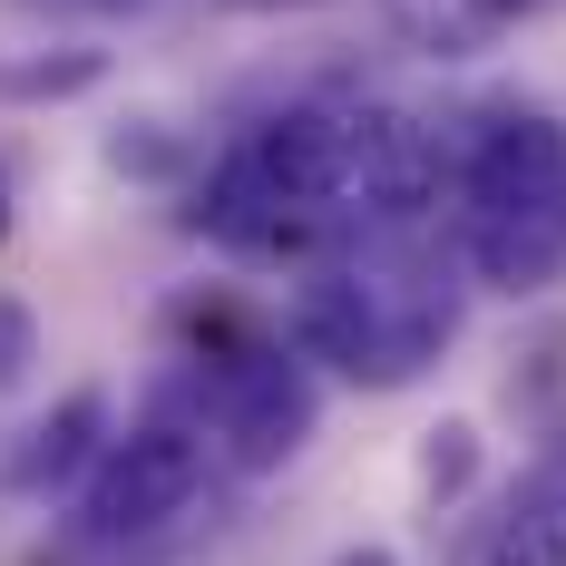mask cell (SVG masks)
Instances as JSON below:
<instances>
[{"instance_id":"obj_3","label":"cell","mask_w":566,"mask_h":566,"mask_svg":"<svg viewBox=\"0 0 566 566\" xmlns=\"http://www.w3.org/2000/svg\"><path fill=\"white\" fill-rule=\"evenodd\" d=\"M459 196L469 216H566V127L537 108L489 117L459 167Z\"/></svg>"},{"instance_id":"obj_5","label":"cell","mask_w":566,"mask_h":566,"mask_svg":"<svg viewBox=\"0 0 566 566\" xmlns=\"http://www.w3.org/2000/svg\"><path fill=\"white\" fill-rule=\"evenodd\" d=\"M293 342L313 352V361H342L352 381L371 371V342H381V274H313L293 293Z\"/></svg>"},{"instance_id":"obj_2","label":"cell","mask_w":566,"mask_h":566,"mask_svg":"<svg viewBox=\"0 0 566 566\" xmlns=\"http://www.w3.org/2000/svg\"><path fill=\"white\" fill-rule=\"evenodd\" d=\"M313 381H303V361H283V352H234L226 371H216V440H226L234 469H283V459L313 440Z\"/></svg>"},{"instance_id":"obj_15","label":"cell","mask_w":566,"mask_h":566,"mask_svg":"<svg viewBox=\"0 0 566 566\" xmlns=\"http://www.w3.org/2000/svg\"><path fill=\"white\" fill-rule=\"evenodd\" d=\"M226 10H303V0H226Z\"/></svg>"},{"instance_id":"obj_9","label":"cell","mask_w":566,"mask_h":566,"mask_svg":"<svg viewBox=\"0 0 566 566\" xmlns=\"http://www.w3.org/2000/svg\"><path fill=\"white\" fill-rule=\"evenodd\" d=\"M108 78V50H30V59H0V98H78Z\"/></svg>"},{"instance_id":"obj_1","label":"cell","mask_w":566,"mask_h":566,"mask_svg":"<svg viewBox=\"0 0 566 566\" xmlns=\"http://www.w3.org/2000/svg\"><path fill=\"white\" fill-rule=\"evenodd\" d=\"M196 489H206V440L176 430V420H147V430H127V440L98 450L88 489H78V537H88V547L157 537L167 517L196 509Z\"/></svg>"},{"instance_id":"obj_4","label":"cell","mask_w":566,"mask_h":566,"mask_svg":"<svg viewBox=\"0 0 566 566\" xmlns=\"http://www.w3.org/2000/svg\"><path fill=\"white\" fill-rule=\"evenodd\" d=\"M430 196H440V157H430L420 117H400V108H361V117H342V216L410 226Z\"/></svg>"},{"instance_id":"obj_12","label":"cell","mask_w":566,"mask_h":566,"mask_svg":"<svg viewBox=\"0 0 566 566\" xmlns=\"http://www.w3.org/2000/svg\"><path fill=\"white\" fill-rule=\"evenodd\" d=\"M30 352H40V323H30V303H10V293H0V391L30 371Z\"/></svg>"},{"instance_id":"obj_11","label":"cell","mask_w":566,"mask_h":566,"mask_svg":"<svg viewBox=\"0 0 566 566\" xmlns=\"http://www.w3.org/2000/svg\"><path fill=\"white\" fill-rule=\"evenodd\" d=\"M176 137H157V127H117L108 137V167H127V176H176Z\"/></svg>"},{"instance_id":"obj_17","label":"cell","mask_w":566,"mask_h":566,"mask_svg":"<svg viewBox=\"0 0 566 566\" xmlns=\"http://www.w3.org/2000/svg\"><path fill=\"white\" fill-rule=\"evenodd\" d=\"M98 10H137V0H98Z\"/></svg>"},{"instance_id":"obj_13","label":"cell","mask_w":566,"mask_h":566,"mask_svg":"<svg viewBox=\"0 0 566 566\" xmlns=\"http://www.w3.org/2000/svg\"><path fill=\"white\" fill-rule=\"evenodd\" d=\"M537 489H547V509H557V517H566V450H557V459H547V479H537Z\"/></svg>"},{"instance_id":"obj_10","label":"cell","mask_w":566,"mask_h":566,"mask_svg":"<svg viewBox=\"0 0 566 566\" xmlns=\"http://www.w3.org/2000/svg\"><path fill=\"white\" fill-rule=\"evenodd\" d=\"M469 479H479V430H469V420H440L430 450H420V489H430V499H459Z\"/></svg>"},{"instance_id":"obj_8","label":"cell","mask_w":566,"mask_h":566,"mask_svg":"<svg viewBox=\"0 0 566 566\" xmlns=\"http://www.w3.org/2000/svg\"><path fill=\"white\" fill-rule=\"evenodd\" d=\"M479 566H566V517L547 509V489H527V499H509V509L489 517Z\"/></svg>"},{"instance_id":"obj_6","label":"cell","mask_w":566,"mask_h":566,"mask_svg":"<svg viewBox=\"0 0 566 566\" xmlns=\"http://www.w3.org/2000/svg\"><path fill=\"white\" fill-rule=\"evenodd\" d=\"M469 264L499 293H537L566 264V216H469Z\"/></svg>"},{"instance_id":"obj_7","label":"cell","mask_w":566,"mask_h":566,"mask_svg":"<svg viewBox=\"0 0 566 566\" xmlns=\"http://www.w3.org/2000/svg\"><path fill=\"white\" fill-rule=\"evenodd\" d=\"M98 430H108V400H98V391H69L40 430H20V450H10L0 479L30 489V499H40V489H69V479L88 469V450H98Z\"/></svg>"},{"instance_id":"obj_16","label":"cell","mask_w":566,"mask_h":566,"mask_svg":"<svg viewBox=\"0 0 566 566\" xmlns=\"http://www.w3.org/2000/svg\"><path fill=\"white\" fill-rule=\"evenodd\" d=\"M0 234H10V176H0Z\"/></svg>"},{"instance_id":"obj_14","label":"cell","mask_w":566,"mask_h":566,"mask_svg":"<svg viewBox=\"0 0 566 566\" xmlns=\"http://www.w3.org/2000/svg\"><path fill=\"white\" fill-rule=\"evenodd\" d=\"M333 566H400L391 547H352V557H333Z\"/></svg>"}]
</instances>
